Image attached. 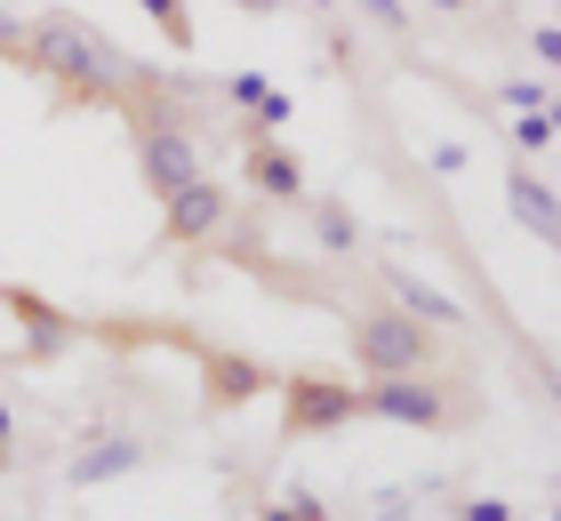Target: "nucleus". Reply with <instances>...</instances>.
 I'll return each instance as SVG.
<instances>
[{
  "mask_svg": "<svg viewBox=\"0 0 561 521\" xmlns=\"http://www.w3.org/2000/svg\"><path fill=\"white\" fill-rule=\"evenodd\" d=\"M129 65H137V57H121V48L96 33V24H81L72 9L24 16V72L57 81V104H65V113H81V104H113V113H121Z\"/></svg>",
  "mask_w": 561,
  "mask_h": 521,
  "instance_id": "obj_1",
  "label": "nucleus"
},
{
  "mask_svg": "<svg viewBox=\"0 0 561 521\" xmlns=\"http://www.w3.org/2000/svg\"><path fill=\"white\" fill-rule=\"evenodd\" d=\"M362 417H377V426H410V433H442V426H466L473 401H449V385L433 370H401V377H369L362 385Z\"/></svg>",
  "mask_w": 561,
  "mask_h": 521,
  "instance_id": "obj_2",
  "label": "nucleus"
},
{
  "mask_svg": "<svg viewBox=\"0 0 561 521\" xmlns=\"http://www.w3.org/2000/svg\"><path fill=\"white\" fill-rule=\"evenodd\" d=\"M345 346L362 361V377H401V370H425L433 361V329L410 321L401 305H369L345 321Z\"/></svg>",
  "mask_w": 561,
  "mask_h": 521,
  "instance_id": "obj_3",
  "label": "nucleus"
},
{
  "mask_svg": "<svg viewBox=\"0 0 561 521\" xmlns=\"http://www.w3.org/2000/svg\"><path fill=\"white\" fill-rule=\"evenodd\" d=\"M273 394H280V441H313V433H337L362 417V385H345L329 370H289V377H273Z\"/></svg>",
  "mask_w": 561,
  "mask_h": 521,
  "instance_id": "obj_4",
  "label": "nucleus"
},
{
  "mask_svg": "<svg viewBox=\"0 0 561 521\" xmlns=\"http://www.w3.org/2000/svg\"><path fill=\"white\" fill-rule=\"evenodd\" d=\"M233 217V193L217 185V177H193V185H176L161 201V249H201L217 241V225Z\"/></svg>",
  "mask_w": 561,
  "mask_h": 521,
  "instance_id": "obj_5",
  "label": "nucleus"
},
{
  "mask_svg": "<svg viewBox=\"0 0 561 521\" xmlns=\"http://www.w3.org/2000/svg\"><path fill=\"white\" fill-rule=\"evenodd\" d=\"M241 185L273 208H289V201H305V161L280 137H241Z\"/></svg>",
  "mask_w": 561,
  "mask_h": 521,
  "instance_id": "obj_6",
  "label": "nucleus"
},
{
  "mask_svg": "<svg viewBox=\"0 0 561 521\" xmlns=\"http://www.w3.org/2000/svg\"><path fill=\"white\" fill-rule=\"evenodd\" d=\"M137 465H145V441H137V433H96V441H81V450L65 457V482H72V489H96V482L137 474Z\"/></svg>",
  "mask_w": 561,
  "mask_h": 521,
  "instance_id": "obj_7",
  "label": "nucleus"
},
{
  "mask_svg": "<svg viewBox=\"0 0 561 521\" xmlns=\"http://www.w3.org/2000/svg\"><path fill=\"white\" fill-rule=\"evenodd\" d=\"M201 385H209V409H241V401L273 394V370L249 353H201Z\"/></svg>",
  "mask_w": 561,
  "mask_h": 521,
  "instance_id": "obj_8",
  "label": "nucleus"
},
{
  "mask_svg": "<svg viewBox=\"0 0 561 521\" xmlns=\"http://www.w3.org/2000/svg\"><path fill=\"white\" fill-rule=\"evenodd\" d=\"M377 281H386V290H393V305L410 313V321H425V329H433V321H442V329H449V321H466V305H457L449 290L417 281L410 265H393V257H377Z\"/></svg>",
  "mask_w": 561,
  "mask_h": 521,
  "instance_id": "obj_9",
  "label": "nucleus"
},
{
  "mask_svg": "<svg viewBox=\"0 0 561 521\" xmlns=\"http://www.w3.org/2000/svg\"><path fill=\"white\" fill-rule=\"evenodd\" d=\"M305 225H313L321 257H362V217H353L337 193H305Z\"/></svg>",
  "mask_w": 561,
  "mask_h": 521,
  "instance_id": "obj_10",
  "label": "nucleus"
},
{
  "mask_svg": "<svg viewBox=\"0 0 561 521\" xmlns=\"http://www.w3.org/2000/svg\"><path fill=\"white\" fill-rule=\"evenodd\" d=\"M0 305H9V313H24V329H33V353H65L72 337H81V329H72V313L41 305L33 290H0Z\"/></svg>",
  "mask_w": 561,
  "mask_h": 521,
  "instance_id": "obj_11",
  "label": "nucleus"
},
{
  "mask_svg": "<svg viewBox=\"0 0 561 521\" xmlns=\"http://www.w3.org/2000/svg\"><path fill=\"white\" fill-rule=\"evenodd\" d=\"M505 208H514V217L529 225V233H538V241H553V185H546V177H505Z\"/></svg>",
  "mask_w": 561,
  "mask_h": 521,
  "instance_id": "obj_12",
  "label": "nucleus"
},
{
  "mask_svg": "<svg viewBox=\"0 0 561 521\" xmlns=\"http://www.w3.org/2000/svg\"><path fill=\"white\" fill-rule=\"evenodd\" d=\"M137 9H145L152 24H161V41L176 48V57L193 48V9H185V0H137Z\"/></svg>",
  "mask_w": 561,
  "mask_h": 521,
  "instance_id": "obj_13",
  "label": "nucleus"
},
{
  "mask_svg": "<svg viewBox=\"0 0 561 521\" xmlns=\"http://www.w3.org/2000/svg\"><path fill=\"white\" fill-rule=\"evenodd\" d=\"M257 521H337L313 489H289V498H273V506H257Z\"/></svg>",
  "mask_w": 561,
  "mask_h": 521,
  "instance_id": "obj_14",
  "label": "nucleus"
},
{
  "mask_svg": "<svg viewBox=\"0 0 561 521\" xmlns=\"http://www.w3.org/2000/svg\"><path fill=\"white\" fill-rule=\"evenodd\" d=\"M505 137H514L522 152H546V145H553V113H546V104H538V113H522L514 128H505Z\"/></svg>",
  "mask_w": 561,
  "mask_h": 521,
  "instance_id": "obj_15",
  "label": "nucleus"
},
{
  "mask_svg": "<svg viewBox=\"0 0 561 521\" xmlns=\"http://www.w3.org/2000/svg\"><path fill=\"white\" fill-rule=\"evenodd\" d=\"M546 97H553L546 81H505V89H497V104H514V113H538Z\"/></svg>",
  "mask_w": 561,
  "mask_h": 521,
  "instance_id": "obj_16",
  "label": "nucleus"
},
{
  "mask_svg": "<svg viewBox=\"0 0 561 521\" xmlns=\"http://www.w3.org/2000/svg\"><path fill=\"white\" fill-rule=\"evenodd\" d=\"M362 16L377 33H410V9H401V0H362Z\"/></svg>",
  "mask_w": 561,
  "mask_h": 521,
  "instance_id": "obj_17",
  "label": "nucleus"
},
{
  "mask_svg": "<svg viewBox=\"0 0 561 521\" xmlns=\"http://www.w3.org/2000/svg\"><path fill=\"white\" fill-rule=\"evenodd\" d=\"M425 161H433V177H466V145L442 137V145H425Z\"/></svg>",
  "mask_w": 561,
  "mask_h": 521,
  "instance_id": "obj_18",
  "label": "nucleus"
},
{
  "mask_svg": "<svg viewBox=\"0 0 561 521\" xmlns=\"http://www.w3.org/2000/svg\"><path fill=\"white\" fill-rule=\"evenodd\" d=\"M0 65L24 72V16H0Z\"/></svg>",
  "mask_w": 561,
  "mask_h": 521,
  "instance_id": "obj_19",
  "label": "nucleus"
},
{
  "mask_svg": "<svg viewBox=\"0 0 561 521\" xmlns=\"http://www.w3.org/2000/svg\"><path fill=\"white\" fill-rule=\"evenodd\" d=\"M457 521H514V506H505V498H466Z\"/></svg>",
  "mask_w": 561,
  "mask_h": 521,
  "instance_id": "obj_20",
  "label": "nucleus"
},
{
  "mask_svg": "<svg viewBox=\"0 0 561 521\" xmlns=\"http://www.w3.org/2000/svg\"><path fill=\"white\" fill-rule=\"evenodd\" d=\"M529 48H538V65H561V41H553V24H538V33H529Z\"/></svg>",
  "mask_w": 561,
  "mask_h": 521,
  "instance_id": "obj_21",
  "label": "nucleus"
},
{
  "mask_svg": "<svg viewBox=\"0 0 561 521\" xmlns=\"http://www.w3.org/2000/svg\"><path fill=\"white\" fill-rule=\"evenodd\" d=\"M0 450H16V417H9V401H0Z\"/></svg>",
  "mask_w": 561,
  "mask_h": 521,
  "instance_id": "obj_22",
  "label": "nucleus"
},
{
  "mask_svg": "<svg viewBox=\"0 0 561 521\" xmlns=\"http://www.w3.org/2000/svg\"><path fill=\"white\" fill-rule=\"evenodd\" d=\"M233 9H249V16H273V9H280V0H233Z\"/></svg>",
  "mask_w": 561,
  "mask_h": 521,
  "instance_id": "obj_23",
  "label": "nucleus"
},
{
  "mask_svg": "<svg viewBox=\"0 0 561 521\" xmlns=\"http://www.w3.org/2000/svg\"><path fill=\"white\" fill-rule=\"evenodd\" d=\"M433 9H442V16H457V9H473V0H433Z\"/></svg>",
  "mask_w": 561,
  "mask_h": 521,
  "instance_id": "obj_24",
  "label": "nucleus"
},
{
  "mask_svg": "<svg viewBox=\"0 0 561 521\" xmlns=\"http://www.w3.org/2000/svg\"><path fill=\"white\" fill-rule=\"evenodd\" d=\"M369 521H417V513H401V506H393V513H369Z\"/></svg>",
  "mask_w": 561,
  "mask_h": 521,
  "instance_id": "obj_25",
  "label": "nucleus"
},
{
  "mask_svg": "<svg viewBox=\"0 0 561 521\" xmlns=\"http://www.w3.org/2000/svg\"><path fill=\"white\" fill-rule=\"evenodd\" d=\"M514 521H522V513H514Z\"/></svg>",
  "mask_w": 561,
  "mask_h": 521,
  "instance_id": "obj_26",
  "label": "nucleus"
}]
</instances>
